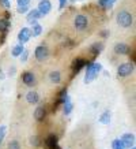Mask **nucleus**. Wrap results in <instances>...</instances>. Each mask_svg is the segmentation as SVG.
<instances>
[{
	"mask_svg": "<svg viewBox=\"0 0 136 149\" xmlns=\"http://www.w3.org/2000/svg\"><path fill=\"white\" fill-rule=\"evenodd\" d=\"M1 1H3V4H4L7 8H10V7H11V3H10V0H1Z\"/></svg>",
	"mask_w": 136,
	"mask_h": 149,
	"instance_id": "obj_32",
	"label": "nucleus"
},
{
	"mask_svg": "<svg viewBox=\"0 0 136 149\" xmlns=\"http://www.w3.org/2000/svg\"><path fill=\"white\" fill-rule=\"evenodd\" d=\"M7 149H22V142L19 140L12 138V140H10L7 142Z\"/></svg>",
	"mask_w": 136,
	"mask_h": 149,
	"instance_id": "obj_17",
	"label": "nucleus"
},
{
	"mask_svg": "<svg viewBox=\"0 0 136 149\" xmlns=\"http://www.w3.org/2000/svg\"><path fill=\"white\" fill-rule=\"evenodd\" d=\"M29 144H30V146H32L33 149H38L41 145V137L38 136V134H33V136L30 137V140H29Z\"/></svg>",
	"mask_w": 136,
	"mask_h": 149,
	"instance_id": "obj_16",
	"label": "nucleus"
},
{
	"mask_svg": "<svg viewBox=\"0 0 136 149\" xmlns=\"http://www.w3.org/2000/svg\"><path fill=\"white\" fill-rule=\"evenodd\" d=\"M68 149H71V148H68Z\"/></svg>",
	"mask_w": 136,
	"mask_h": 149,
	"instance_id": "obj_37",
	"label": "nucleus"
},
{
	"mask_svg": "<svg viewBox=\"0 0 136 149\" xmlns=\"http://www.w3.org/2000/svg\"><path fill=\"white\" fill-rule=\"evenodd\" d=\"M129 149H136V148H135V146H132V148H129Z\"/></svg>",
	"mask_w": 136,
	"mask_h": 149,
	"instance_id": "obj_36",
	"label": "nucleus"
},
{
	"mask_svg": "<svg viewBox=\"0 0 136 149\" xmlns=\"http://www.w3.org/2000/svg\"><path fill=\"white\" fill-rule=\"evenodd\" d=\"M29 10H30V6H18L16 11H18V14H26Z\"/></svg>",
	"mask_w": 136,
	"mask_h": 149,
	"instance_id": "obj_27",
	"label": "nucleus"
},
{
	"mask_svg": "<svg viewBox=\"0 0 136 149\" xmlns=\"http://www.w3.org/2000/svg\"><path fill=\"white\" fill-rule=\"evenodd\" d=\"M129 51H131L129 45H128V44H124V42H118V44L114 45V52L117 55H128Z\"/></svg>",
	"mask_w": 136,
	"mask_h": 149,
	"instance_id": "obj_13",
	"label": "nucleus"
},
{
	"mask_svg": "<svg viewBox=\"0 0 136 149\" xmlns=\"http://www.w3.org/2000/svg\"><path fill=\"white\" fill-rule=\"evenodd\" d=\"M102 49H104V44H102V42H94V44L90 47V51L93 55H98Z\"/></svg>",
	"mask_w": 136,
	"mask_h": 149,
	"instance_id": "obj_21",
	"label": "nucleus"
},
{
	"mask_svg": "<svg viewBox=\"0 0 136 149\" xmlns=\"http://www.w3.org/2000/svg\"><path fill=\"white\" fill-rule=\"evenodd\" d=\"M0 79H4V72L0 70Z\"/></svg>",
	"mask_w": 136,
	"mask_h": 149,
	"instance_id": "obj_34",
	"label": "nucleus"
},
{
	"mask_svg": "<svg viewBox=\"0 0 136 149\" xmlns=\"http://www.w3.org/2000/svg\"><path fill=\"white\" fill-rule=\"evenodd\" d=\"M10 21L5 18H0V33H5L10 29Z\"/></svg>",
	"mask_w": 136,
	"mask_h": 149,
	"instance_id": "obj_22",
	"label": "nucleus"
},
{
	"mask_svg": "<svg viewBox=\"0 0 136 149\" xmlns=\"http://www.w3.org/2000/svg\"><path fill=\"white\" fill-rule=\"evenodd\" d=\"M30 25H32V33L34 37H38L41 36V33H42V26H41L40 23L37 22V21H33V22H30Z\"/></svg>",
	"mask_w": 136,
	"mask_h": 149,
	"instance_id": "obj_15",
	"label": "nucleus"
},
{
	"mask_svg": "<svg viewBox=\"0 0 136 149\" xmlns=\"http://www.w3.org/2000/svg\"><path fill=\"white\" fill-rule=\"evenodd\" d=\"M34 119H36V122H44L45 120L46 115H48V108H46V105L44 104H40L36 109H34Z\"/></svg>",
	"mask_w": 136,
	"mask_h": 149,
	"instance_id": "obj_7",
	"label": "nucleus"
},
{
	"mask_svg": "<svg viewBox=\"0 0 136 149\" xmlns=\"http://www.w3.org/2000/svg\"><path fill=\"white\" fill-rule=\"evenodd\" d=\"M89 23H90V19L84 14H78V15H75V18H73V27L76 30H79V32L86 30Z\"/></svg>",
	"mask_w": 136,
	"mask_h": 149,
	"instance_id": "obj_3",
	"label": "nucleus"
},
{
	"mask_svg": "<svg viewBox=\"0 0 136 149\" xmlns=\"http://www.w3.org/2000/svg\"><path fill=\"white\" fill-rule=\"evenodd\" d=\"M59 1H60V6H59L60 10H63L64 7H65V6L68 4V0H59Z\"/></svg>",
	"mask_w": 136,
	"mask_h": 149,
	"instance_id": "obj_31",
	"label": "nucleus"
},
{
	"mask_svg": "<svg viewBox=\"0 0 136 149\" xmlns=\"http://www.w3.org/2000/svg\"><path fill=\"white\" fill-rule=\"evenodd\" d=\"M21 79H22L23 85L27 86V88H34V86L37 85V82H38L37 75L33 71H25V72H22Z\"/></svg>",
	"mask_w": 136,
	"mask_h": 149,
	"instance_id": "obj_5",
	"label": "nucleus"
},
{
	"mask_svg": "<svg viewBox=\"0 0 136 149\" xmlns=\"http://www.w3.org/2000/svg\"><path fill=\"white\" fill-rule=\"evenodd\" d=\"M84 64H86V62H84L83 59H76V60H75V63H73V71L78 72L82 67H83V66H84Z\"/></svg>",
	"mask_w": 136,
	"mask_h": 149,
	"instance_id": "obj_24",
	"label": "nucleus"
},
{
	"mask_svg": "<svg viewBox=\"0 0 136 149\" xmlns=\"http://www.w3.org/2000/svg\"><path fill=\"white\" fill-rule=\"evenodd\" d=\"M37 10L40 11V14L42 15V18H44L45 15H48V14L50 13V10H52V3H50L49 0H40Z\"/></svg>",
	"mask_w": 136,
	"mask_h": 149,
	"instance_id": "obj_8",
	"label": "nucleus"
},
{
	"mask_svg": "<svg viewBox=\"0 0 136 149\" xmlns=\"http://www.w3.org/2000/svg\"><path fill=\"white\" fill-rule=\"evenodd\" d=\"M135 71V64L132 62H125V63H121L117 67V75L120 78H125L129 77L131 74H133Z\"/></svg>",
	"mask_w": 136,
	"mask_h": 149,
	"instance_id": "obj_4",
	"label": "nucleus"
},
{
	"mask_svg": "<svg viewBox=\"0 0 136 149\" xmlns=\"http://www.w3.org/2000/svg\"><path fill=\"white\" fill-rule=\"evenodd\" d=\"M15 72H16V67H15V66H12V67H10V70H8V75H10V77H12V75H15Z\"/></svg>",
	"mask_w": 136,
	"mask_h": 149,
	"instance_id": "obj_30",
	"label": "nucleus"
},
{
	"mask_svg": "<svg viewBox=\"0 0 136 149\" xmlns=\"http://www.w3.org/2000/svg\"><path fill=\"white\" fill-rule=\"evenodd\" d=\"M69 1H71V3H75V1H78V0H69Z\"/></svg>",
	"mask_w": 136,
	"mask_h": 149,
	"instance_id": "obj_35",
	"label": "nucleus"
},
{
	"mask_svg": "<svg viewBox=\"0 0 136 149\" xmlns=\"http://www.w3.org/2000/svg\"><path fill=\"white\" fill-rule=\"evenodd\" d=\"M121 141L125 149H129L132 146H135V134H132V133H125V134H122L121 137Z\"/></svg>",
	"mask_w": 136,
	"mask_h": 149,
	"instance_id": "obj_10",
	"label": "nucleus"
},
{
	"mask_svg": "<svg viewBox=\"0 0 136 149\" xmlns=\"http://www.w3.org/2000/svg\"><path fill=\"white\" fill-rule=\"evenodd\" d=\"M110 118H112V115H110V111H104V112L101 113L100 116V122L102 123V125H109L110 123Z\"/></svg>",
	"mask_w": 136,
	"mask_h": 149,
	"instance_id": "obj_18",
	"label": "nucleus"
},
{
	"mask_svg": "<svg viewBox=\"0 0 136 149\" xmlns=\"http://www.w3.org/2000/svg\"><path fill=\"white\" fill-rule=\"evenodd\" d=\"M101 34H102V37H108V34H109V32H108V30H104V32L101 33Z\"/></svg>",
	"mask_w": 136,
	"mask_h": 149,
	"instance_id": "obj_33",
	"label": "nucleus"
},
{
	"mask_svg": "<svg viewBox=\"0 0 136 149\" xmlns=\"http://www.w3.org/2000/svg\"><path fill=\"white\" fill-rule=\"evenodd\" d=\"M102 70L101 63H90L86 67V74H84V84H91L95 78L98 77V74Z\"/></svg>",
	"mask_w": 136,
	"mask_h": 149,
	"instance_id": "obj_2",
	"label": "nucleus"
},
{
	"mask_svg": "<svg viewBox=\"0 0 136 149\" xmlns=\"http://www.w3.org/2000/svg\"><path fill=\"white\" fill-rule=\"evenodd\" d=\"M40 18H42V15L40 14V11L37 8H33V10H29L27 11V15H26V19L27 22H33V21H38Z\"/></svg>",
	"mask_w": 136,
	"mask_h": 149,
	"instance_id": "obj_14",
	"label": "nucleus"
},
{
	"mask_svg": "<svg viewBox=\"0 0 136 149\" xmlns=\"http://www.w3.org/2000/svg\"><path fill=\"white\" fill-rule=\"evenodd\" d=\"M29 55H30V51L23 49V52L19 55V56H21V62H22V63H26V62H27V59H29Z\"/></svg>",
	"mask_w": 136,
	"mask_h": 149,
	"instance_id": "obj_26",
	"label": "nucleus"
},
{
	"mask_svg": "<svg viewBox=\"0 0 136 149\" xmlns=\"http://www.w3.org/2000/svg\"><path fill=\"white\" fill-rule=\"evenodd\" d=\"M116 1H117V0H98V6L102 7V8L109 10V8H112V7H113Z\"/></svg>",
	"mask_w": 136,
	"mask_h": 149,
	"instance_id": "obj_19",
	"label": "nucleus"
},
{
	"mask_svg": "<svg viewBox=\"0 0 136 149\" xmlns=\"http://www.w3.org/2000/svg\"><path fill=\"white\" fill-rule=\"evenodd\" d=\"M4 137H5V126H0V145L4 140Z\"/></svg>",
	"mask_w": 136,
	"mask_h": 149,
	"instance_id": "obj_28",
	"label": "nucleus"
},
{
	"mask_svg": "<svg viewBox=\"0 0 136 149\" xmlns=\"http://www.w3.org/2000/svg\"><path fill=\"white\" fill-rule=\"evenodd\" d=\"M32 36H33V33L29 27H22L18 33V40L21 44H26L27 41L32 38Z\"/></svg>",
	"mask_w": 136,
	"mask_h": 149,
	"instance_id": "obj_9",
	"label": "nucleus"
},
{
	"mask_svg": "<svg viewBox=\"0 0 136 149\" xmlns=\"http://www.w3.org/2000/svg\"><path fill=\"white\" fill-rule=\"evenodd\" d=\"M32 0H16V4L18 6H30Z\"/></svg>",
	"mask_w": 136,
	"mask_h": 149,
	"instance_id": "obj_29",
	"label": "nucleus"
},
{
	"mask_svg": "<svg viewBox=\"0 0 136 149\" xmlns=\"http://www.w3.org/2000/svg\"><path fill=\"white\" fill-rule=\"evenodd\" d=\"M23 49H25V47H23V44H16V45L12 48V51H11V55H12L14 58H19V55L23 52Z\"/></svg>",
	"mask_w": 136,
	"mask_h": 149,
	"instance_id": "obj_20",
	"label": "nucleus"
},
{
	"mask_svg": "<svg viewBox=\"0 0 136 149\" xmlns=\"http://www.w3.org/2000/svg\"><path fill=\"white\" fill-rule=\"evenodd\" d=\"M34 58L38 60V62H45L46 59L49 58V48L42 42V44H40V45L36 48V51H34Z\"/></svg>",
	"mask_w": 136,
	"mask_h": 149,
	"instance_id": "obj_6",
	"label": "nucleus"
},
{
	"mask_svg": "<svg viewBox=\"0 0 136 149\" xmlns=\"http://www.w3.org/2000/svg\"><path fill=\"white\" fill-rule=\"evenodd\" d=\"M48 81L50 84H54V85H57L61 82V72L59 70H52V71L48 74Z\"/></svg>",
	"mask_w": 136,
	"mask_h": 149,
	"instance_id": "obj_12",
	"label": "nucleus"
},
{
	"mask_svg": "<svg viewBox=\"0 0 136 149\" xmlns=\"http://www.w3.org/2000/svg\"><path fill=\"white\" fill-rule=\"evenodd\" d=\"M112 149H125V146H124L120 138H116V140L112 141Z\"/></svg>",
	"mask_w": 136,
	"mask_h": 149,
	"instance_id": "obj_25",
	"label": "nucleus"
},
{
	"mask_svg": "<svg viewBox=\"0 0 136 149\" xmlns=\"http://www.w3.org/2000/svg\"><path fill=\"white\" fill-rule=\"evenodd\" d=\"M116 22L120 27L128 29V27H131L133 25V15L127 10H120L117 15H116Z\"/></svg>",
	"mask_w": 136,
	"mask_h": 149,
	"instance_id": "obj_1",
	"label": "nucleus"
},
{
	"mask_svg": "<svg viewBox=\"0 0 136 149\" xmlns=\"http://www.w3.org/2000/svg\"><path fill=\"white\" fill-rule=\"evenodd\" d=\"M25 100H26L27 104H38L40 103V95L37 91H29L25 96Z\"/></svg>",
	"mask_w": 136,
	"mask_h": 149,
	"instance_id": "obj_11",
	"label": "nucleus"
},
{
	"mask_svg": "<svg viewBox=\"0 0 136 149\" xmlns=\"http://www.w3.org/2000/svg\"><path fill=\"white\" fill-rule=\"evenodd\" d=\"M73 111V104L71 101H68V103L63 104V113L64 115H69V113Z\"/></svg>",
	"mask_w": 136,
	"mask_h": 149,
	"instance_id": "obj_23",
	"label": "nucleus"
}]
</instances>
